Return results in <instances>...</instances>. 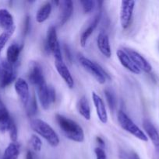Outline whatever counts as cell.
I'll use <instances>...</instances> for the list:
<instances>
[{
    "label": "cell",
    "instance_id": "5bb4252c",
    "mask_svg": "<svg viewBox=\"0 0 159 159\" xmlns=\"http://www.w3.org/2000/svg\"><path fill=\"white\" fill-rule=\"evenodd\" d=\"M117 57H118V61L121 63V65L124 67L125 68L128 70V71H131L132 73L136 75H139L140 73V70L137 67V65L133 63L129 56L126 54V51L124 50L119 49L116 52Z\"/></svg>",
    "mask_w": 159,
    "mask_h": 159
},
{
    "label": "cell",
    "instance_id": "3957f363",
    "mask_svg": "<svg viewBox=\"0 0 159 159\" xmlns=\"http://www.w3.org/2000/svg\"><path fill=\"white\" fill-rule=\"evenodd\" d=\"M78 60H79V62L82 65L83 68L87 72L90 73L99 84L103 85V84L105 83L106 79H110L109 75L98 64L92 61L82 54H79Z\"/></svg>",
    "mask_w": 159,
    "mask_h": 159
},
{
    "label": "cell",
    "instance_id": "d4e9b609",
    "mask_svg": "<svg viewBox=\"0 0 159 159\" xmlns=\"http://www.w3.org/2000/svg\"><path fill=\"white\" fill-rule=\"evenodd\" d=\"M104 96H105L106 101L108 102V105L109 109L112 110V112H114L116 109V105H117V99L116 96H115V93L112 89L109 88H106L105 89H104Z\"/></svg>",
    "mask_w": 159,
    "mask_h": 159
},
{
    "label": "cell",
    "instance_id": "e575fe53",
    "mask_svg": "<svg viewBox=\"0 0 159 159\" xmlns=\"http://www.w3.org/2000/svg\"><path fill=\"white\" fill-rule=\"evenodd\" d=\"M24 34H27L28 30H29V26H30V18L29 16H26V20L24 22Z\"/></svg>",
    "mask_w": 159,
    "mask_h": 159
},
{
    "label": "cell",
    "instance_id": "cb8c5ba5",
    "mask_svg": "<svg viewBox=\"0 0 159 159\" xmlns=\"http://www.w3.org/2000/svg\"><path fill=\"white\" fill-rule=\"evenodd\" d=\"M19 155H20L19 144L17 143H11L5 150L2 159H17Z\"/></svg>",
    "mask_w": 159,
    "mask_h": 159
},
{
    "label": "cell",
    "instance_id": "ac0fdd59",
    "mask_svg": "<svg viewBox=\"0 0 159 159\" xmlns=\"http://www.w3.org/2000/svg\"><path fill=\"white\" fill-rule=\"evenodd\" d=\"M143 127L147 138L151 139L156 149L159 150V134L152 123L148 120H143Z\"/></svg>",
    "mask_w": 159,
    "mask_h": 159
},
{
    "label": "cell",
    "instance_id": "277c9868",
    "mask_svg": "<svg viewBox=\"0 0 159 159\" xmlns=\"http://www.w3.org/2000/svg\"><path fill=\"white\" fill-rule=\"evenodd\" d=\"M117 119H118V122L120 127L123 130L132 134L135 138H138L140 141H145V142L148 141L147 136L145 134L144 132L124 112L122 111V110L118 111L117 113Z\"/></svg>",
    "mask_w": 159,
    "mask_h": 159
},
{
    "label": "cell",
    "instance_id": "484cf974",
    "mask_svg": "<svg viewBox=\"0 0 159 159\" xmlns=\"http://www.w3.org/2000/svg\"><path fill=\"white\" fill-rule=\"evenodd\" d=\"M14 31L15 30H9V31H4L2 34L0 35V54H1L2 51L4 48V47L6 46V43L8 42V40H9L12 35L13 34Z\"/></svg>",
    "mask_w": 159,
    "mask_h": 159
},
{
    "label": "cell",
    "instance_id": "6da1fadb",
    "mask_svg": "<svg viewBox=\"0 0 159 159\" xmlns=\"http://www.w3.org/2000/svg\"><path fill=\"white\" fill-rule=\"evenodd\" d=\"M55 120L60 130L68 139L78 143L84 141V130L76 121L59 113L55 114Z\"/></svg>",
    "mask_w": 159,
    "mask_h": 159
},
{
    "label": "cell",
    "instance_id": "52a82bcc",
    "mask_svg": "<svg viewBox=\"0 0 159 159\" xmlns=\"http://www.w3.org/2000/svg\"><path fill=\"white\" fill-rule=\"evenodd\" d=\"M135 2L122 1L120 7V23L123 29H126L130 25L133 14Z\"/></svg>",
    "mask_w": 159,
    "mask_h": 159
},
{
    "label": "cell",
    "instance_id": "7402d4cb",
    "mask_svg": "<svg viewBox=\"0 0 159 159\" xmlns=\"http://www.w3.org/2000/svg\"><path fill=\"white\" fill-rule=\"evenodd\" d=\"M12 119L9 115V111L6 109V106L3 102H0V130L1 131H6L8 130L9 124Z\"/></svg>",
    "mask_w": 159,
    "mask_h": 159
},
{
    "label": "cell",
    "instance_id": "d6a6232c",
    "mask_svg": "<svg viewBox=\"0 0 159 159\" xmlns=\"http://www.w3.org/2000/svg\"><path fill=\"white\" fill-rule=\"evenodd\" d=\"M126 159H140L139 157L138 154L136 153L135 152H130L126 156Z\"/></svg>",
    "mask_w": 159,
    "mask_h": 159
},
{
    "label": "cell",
    "instance_id": "83f0119b",
    "mask_svg": "<svg viewBox=\"0 0 159 159\" xmlns=\"http://www.w3.org/2000/svg\"><path fill=\"white\" fill-rule=\"evenodd\" d=\"M8 132L9 134V137H10L11 141L12 143H16L17 141V137H18V132H17V126H16L15 123L13 120H12L9 124V127H8Z\"/></svg>",
    "mask_w": 159,
    "mask_h": 159
},
{
    "label": "cell",
    "instance_id": "30bf717a",
    "mask_svg": "<svg viewBox=\"0 0 159 159\" xmlns=\"http://www.w3.org/2000/svg\"><path fill=\"white\" fill-rule=\"evenodd\" d=\"M14 88H15L16 93L18 95L22 104L25 107H27L31 96H30L29 85H28L26 81H25L22 78H19L16 80Z\"/></svg>",
    "mask_w": 159,
    "mask_h": 159
},
{
    "label": "cell",
    "instance_id": "8992f818",
    "mask_svg": "<svg viewBox=\"0 0 159 159\" xmlns=\"http://www.w3.org/2000/svg\"><path fill=\"white\" fill-rule=\"evenodd\" d=\"M16 79V71L13 65L9 64L6 59L0 61V86L2 88L10 85Z\"/></svg>",
    "mask_w": 159,
    "mask_h": 159
},
{
    "label": "cell",
    "instance_id": "5b68a950",
    "mask_svg": "<svg viewBox=\"0 0 159 159\" xmlns=\"http://www.w3.org/2000/svg\"><path fill=\"white\" fill-rule=\"evenodd\" d=\"M45 45H46V51L53 54L55 61H63L62 52H61L60 44L58 40L57 32L55 26H51L48 28Z\"/></svg>",
    "mask_w": 159,
    "mask_h": 159
},
{
    "label": "cell",
    "instance_id": "ba28073f",
    "mask_svg": "<svg viewBox=\"0 0 159 159\" xmlns=\"http://www.w3.org/2000/svg\"><path fill=\"white\" fill-rule=\"evenodd\" d=\"M28 80L32 85H35L36 87L40 86L41 85L46 82L41 66L37 61L31 62L30 65Z\"/></svg>",
    "mask_w": 159,
    "mask_h": 159
},
{
    "label": "cell",
    "instance_id": "74e56055",
    "mask_svg": "<svg viewBox=\"0 0 159 159\" xmlns=\"http://www.w3.org/2000/svg\"><path fill=\"white\" fill-rule=\"evenodd\" d=\"M0 102H1V99H0Z\"/></svg>",
    "mask_w": 159,
    "mask_h": 159
},
{
    "label": "cell",
    "instance_id": "f1b7e54d",
    "mask_svg": "<svg viewBox=\"0 0 159 159\" xmlns=\"http://www.w3.org/2000/svg\"><path fill=\"white\" fill-rule=\"evenodd\" d=\"M80 3L85 13H89L91 12L95 6V2L92 0H84V1H80Z\"/></svg>",
    "mask_w": 159,
    "mask_h": 159
},
{
    "label": "cell",
    "instance_id": "44dd1931",
    "mask_svg": "<svg viewBox=\"0 0 159 159\" xmlns=\"http://www.w3.org/2000/svg\"><path fill=\"white\" fill-rule=\"evenodd\" d=\"M78 113L87 120H90V107L88 100L85 96H81L76 103Z\"/></svg>",
    "mask_w": 159,
    "mask_h": 159
},
{
    "label": "cell",
    "instance_id": "603a6c76",
    "mask_svg": "<svg viewBox=\"0 0 159 159\" xmlns=\"http://www.w3.org/2000/svg\"><path fill=\"white\" fill-rule=\"evenodd\" d=\"M51 9H52V6L49 2H47L45 4L42 5L36 14V20L37 23H41L48 20V18L51 15Z\"/></svg>",
    "mask_w": 159,
    "mask_h": 159
},
{
    "label": "cell",
    "instance_id": "d6986e66",
    "mask_svg": "<svg viewBox=\"0 0 159 159\" xmlns=\"http://www.w3.org/2000/svg\"><path fill=\"white\" fill-rule=\"evenodd\" d=\"M0 26L4 31L15 30L16 29L13 17L6 9H0Z\"/></svg>",
    "mask_w": 159,
    "mask_h": 159
},
{
    "label": "cell",
    "instance_id": "f546056e",
    "mask_svg": "<svg viewBox=\"0 0 159 159\" xmlns=\"http://www.w3.org/2000/svg\"><path fill=\"white\" fill-rule=\"evenodd\" d=\"M30 102V101H29ZM37 111V101H36L35 96H33L32 99L30 102L29 107H27V114L29 116H34Z\"/></svg>",
    "mask_w": 159,
    "mask_h": 159
},
{
    "label": "cell",
    "instance_id": "e0dca14e",
    "mask_svg": "<svg viewBox=\"0 0 159 159\" xmlns=\"http://www.w3.org/2000/svg\"><path fill=\"white\" fill-rule=\"evenodd\" d=\"M101 10L99 11L98 14L95 16V17L94 18V20H92L91 23L88 25L87 28L83 31V33L81 34L80 36V43L81 47L84 48L87 44V42L88 40L89 37H90L92 34H93L94 30H95V28L97 27V26L99 23L100 20H101Z\"/></svg>",
    "mask_w": 159,
    "mask_h": 159
},
{
    "label": "cell",
    "instance_id": "d590c367",
    "mask_svg": "<svg viewBox=\"0 0 159 159\" xmlns=\"http://www.w3.org/2000/svg\"><path fill=\"white\" fill-rule=\"evenodd\" d=\"M26 159H34V155L31 151H27V152H26Z\"/></svg>",
    "mask_w": 159,
    "mask_h": 159
},
{
    "label": "cell",
    "instance_id": "8fae6325",
    "mask_svg": "<svg viewBox=\"0 0 159 159\" xmlns=\"http://www.w3.org/2000/svg\"><path fill=\"white\" fill-rule=\"evenodd\" d=\"M59 24H65L73 12V3L71 0H63L59 2Z\"/></svg>",
    "mask_w": 159,
    "mask_h": 159
},
{
    "label": "cell",
    "instance_id": "7c38bea8",
    "mask_svg": "<svg viewBox=\"0 0 159 159\" xmlns=\"http://www.w3.org/2000/svg\"><path fill=\"white\" fill-rule=\"evenodd\" d=\"M92 99H93L94 105L95 110H96L97 115L102 124H105L108 122V113L106 111V107L103 99H101L99 95L96 93H92Z\"/></svg>",
    "mask_w": 159,
    "mask_h": 159
},
{
    "label": "cell",
    "instance_id": "1f68e13d",
    "mask_svg": "<svg viewBox=\"0 0 159 159\" xmlns=\"http://www.w3.org/2000/svg\"><path fill=\"white\" fill-rule=\"evenodd\" d=\"M49 92H50V97H51V103H54V102H55V99H56L55 89L52 86H50L49 85Z\"/></svg>",
    "mask_w": 159,
    "mask_h": 159
},
{
    "label": "cell",
    "instance_id": "7a4b0ae2",
    "mask_svg": "<svg viewBox=\"0 0 159 159\" xmlns=\"http://www.w3.org/2000/svg\"><path fill=\"white\" fill-rule=\"evenodd\" d=\"M31 129L44 138L51 147L55 148L59 144V138L52 127L41 119H33L30 123Z\"/></svg>",
    "mask_w": 159,
    "mask_h": 159
},
{
    "label": "cell",
    "instance_id": "4dcf8cb0",
    "mask_svg": "<svg viewBox=\"0 0 159 159\" xmlns=\"http://www.w3.org/2000/svg\"><path fill=\"white\" fill-rule=\"evenodd\" d=\"M94 153L95 156H96V159H108L107 155H106L105 152H104L102 148H95Z\"/></svg>",
    "mask_w": 159,
    "mask_h": 159
},
{
    "label": "cell",
    "instance_id": "4fadbf2b",
    "mask_svg": "<svg viewBox=\"0 0 159 159\" xmlns=\"http://www.w3.org/2000/svg\"><path fill=\"white\" fill-rule=\"evenodd\" d=\"M55 66L58 73L63 79L67 86L70 89H73L74 87V80H73V78L70 73V70H69L68 67L64 63L63 61H55Z\"/></svg>",
    "mask_w": 159,
    "mask_h": 159
},
{
    "label": "cell",
    "instance_id": "8d00e7d4",
    "mask_svg": "<svg viewBox=\"0 0 159 159\" xmlns=\"http://www.w3.org/2000/svg\"><path fill=\"white\" fill-rule=\"evenodd\" d=\"M96 141L99 143V144L101 146H104V141H103L102 138H101L100 137H97L96 138Z\"/></svg>",
    "mask_w": 159,
    "mask_h": 159
},
{
    "label": "cell",
    "instance_id": "836d02e7",
    "mask_svg": "<svg viewBox=\"0 0 159 159\" xmlns=\"http://www.w3.org/2000/svg\"><path fill=\"white\" fill-rule=\"evenodd\" d=\"M64 49H65V55H66L67 59H68V61H70V63L71 64L72 63V56H71V54H70V49H69L68 46H66V45H64Z\"/></svg>",
    "mask_w": 159,
    "mask_h": 159
},
{
    "label": "cell",
    "instance_id": "9c48e42d",
    "mask_svg": "<svg viewBox=\"0 0 159 159\" xmlns=\"http://www.w3.org/2000/svg\"><path fill=\"white\" fill-rule=\"evenodd\" d=\"M126 54L129 56L131 60L133 61V63L137 65V68L146 73H150L152 70V67H151V64L137 51H134V50L129 49V48H123Z\"/></svg>",
    "mask_w": 159,
    "mask_h": 159
},
{
    "label": "cell",
    "instance_id": "9a60e30c",
    "mask_svg": "<svg viewBox=\"0 0 159 159\" xmlns=\"http://www.w3.org/2000/svg\"><path fill=\"white\" fill-rule=\"evenodd\" d=\"M97 45L100 52L104 57H111L112 56V49H111L109 37L108 34L104 32H100L97 37Z\"/></svg>",
    "mask_w": 159,
    "mask_h": 159
},
{
    "label": "cell",
    "instance_id": "ffe728a7",
    "mask_svg": "<svg viewBox=\"0 0 159 159\" xmlns=\"http://www.w3.org/2000/svg\"><path fill=\"white\" fill-rule=\"evenodd\" d=\"M22 47L17 43H12L9 46L6 51V61L12 65H15L18 61Z\"/></svg>",
    "mask_w": 159,
    "mask_h": 159
},
{
    "label": "cell",
    "instance_id": "2e32d148",
    "mask_svg": "<svg viewBox=\"0 0 159 159\" xmlns=\"http://www.w3.org/2000/svg\"><path fill=\"white\" fill-rule=\"evenodd\" d=\"M37 96H38L39 102L41 106L44 110H48L49 108L50 105L51 104V97H50L49 92V85L46 84V82L40 86L37 87Z\"/></svg>",
    "mask_w": 159,
    "mask_h": 159
},
{
    "label": "cell",
    "instance_id": "4316f807",
    "mask_svg": "<svg viewBox=\"0 0 159 159\" xmlns=\"http://www.w3.org/2000/svg\"><path fill=\"white\" fill-rule=\"evenodd\" d=\"M30 144H31V146L35 152H40L41 150L42 142L41 141L40 138L37 137V135L33 134L31 136V139H30Z\"/></svg>",
    "mask_w": 159,
    "mask_h": 159
}]
</instances>
